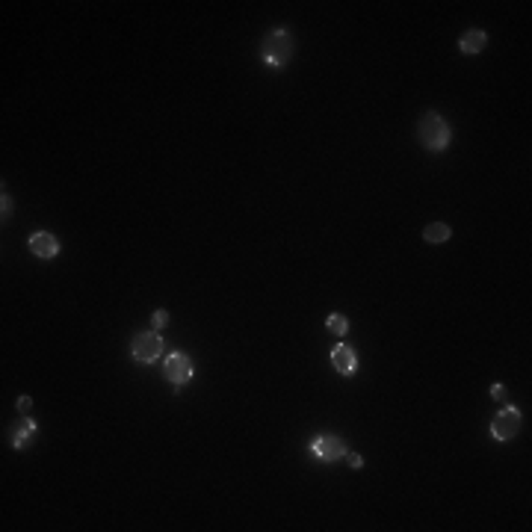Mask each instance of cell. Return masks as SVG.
<instances>
[{
	"mask_svg": "<svg viewBox=\"0 0 532 532\" xmlns=\"http://www.w3.org/2000/svg\"><path fill=\"white\" fill-rule=\"evenodd\" d=\"M293 47H296L293 33L284 30V27H275L264 39V54L261 56H264V63L269 68H284L293 59Z\"/></svg>",
	"mask_w": 532,
	"mask_h": 532,
	"instance_id": "6da1fadb",
	"label": "cell"
},
{
	"mask_svg": "<svg viewBox=\"0 0 532 532\" xmlns=\"http://www.w3.org/2000/svg\"><path fill=\"white\" fill-rule=\"evenodd\" d=\"M417 133H420V142H423L429 151H443V148L450 145V139H453L450 125L438 113H426L423 119H420Z\"/></svg>",
	"mask_w": 532,
	"mask_h": 532,
	"instance_id": "7a4b0ae2",
	"label": "cell"
},
{
	"mask_svg": "<svg viewBox=\"0 0 532 532\" xmlns=\"http://www.w3.org/2000/svg\"><path fill=\"white\" fill-rule=\"evenodd\" d=\"M130 352H133V361H139V364H154L157 358L163 355V337H160L157 331H139V334L133 337Z\"/></svg>",
	"mask_w": 532,
	"mask_h": 532,
	"instance_id": "3957f363",
	"label": "cell"
},
{
	"mask_svg": "<svg viewBox=\"0 0 532 532\" xmlns=\"http://www.w3.org/2000/svg\"><path fill=\"white\" fill-rule=\"evenodd\" d=\"M163 370H166V379L175 385L178 390L187 385V381L192 379V373H195V367H192V358L187 355V352H172L169 358H166V364H163Z\"/></svg>",
	"mask_w": 532,
	"mask_h": 532,
	"instance_id": "277c9868",
	"label": "cell"
},
{
	"mask_svg": "<svg viewBox=\"0 0 532 532\" xmlns=\"http://www.w3.org/2000/svg\"><path fill=\"white\" fill-rule=\"evenodd\" d=\"M517 432H521V411H517L515 405H506L503 411L494 417L491 435H494V441H512Z\"/></svg>",
	"mask_w": 532,
	"mask_h": 532,
	"instance_id": "5b68a950",
	"label": "cell"
},
{
	"mask_svg": "<svg viewBox=\"0 0 532 532\" xmlns=\"http://www.w3.org/2000/svg\"><path fill=\"white\" fill-rule=\"evenodd\" d=\"M311 455L319 462H337L346 455V443L340 438H331V435H319L311 441Z\"/></svg>",
	"mask_w": 532,
	"mask_h": 532,
	"instance_id": "8992f818",
	"label": "cell"
},
{
	"mask_svg": "<svg viewBox=\"0 0 532 532\" xmlns=\"http://www.w3.org/2000/svg\"><path fill=\"white\" fill-rule=\"evenodd\" d=\"M331 367L337 370L340 376H352L355 370H358V355L352 346H346V343H337L331 349Z\"/></svg>",
	"mask_w": 532,
	"mask_h": 532,
	"instance_id": "52a82bcc",
	"label": "cell"
},
{
	"mask_svg": "<svg viewBox=\"0 0 532 532\" xmlns=\"http://www.w3.org/2000/svg\"><path fill=\"white\" fill-rule=\"evenodd\" d=\"M30 252L36 257H42V261H51V257L59 254V240L54 237V234L39 231V234H33L30 237Z\"/></svg>",
	"mask_w": 532,
	"mask_h": 532,
	"instance_id": "ba28073f",
	"label": "cell"
},
{
	"mask_svg": "<svg viewBox=\"0 0 532 532\" xmlns=\"http://www.w3.org/2000/svg\"><path fill=\"white\" fill-rule=\"evenodd\" d=\"M485 45H488V33L485 30H467L459 39V51L467 54V56H473V54L485 51Z\"/></svg>",
	"mask_w": 532,
	"mask_h": 532,
	"instance_id": "9c48e42d",
	"label": "cell"
},
{
	"mask_svg": "<svg viewBox=\"0 0 532 532\" xmlns=\"http://www.w3.org/2000/svg\"><path fill=\"white\" fill-rule=\"evenodd\" d=\"M12 432H15V435H12V447H15V450H24V447H27V438L36 435V420L24 414V417L18 420V423H15V429H12Z\"/></svg>",
	"mask_w": 532,
	"mask_h": 532,
	"instance_id": "30bf717a",
	"label": "cell"
},
{
	"mask_svg": "<svg viewBox=\"0 0 532 532\" xmlns=\"http://www.w3.org/2000/svg\"><path fill=\"white\" fill-rule=\"evenodd\" d=\"M453 237V228L447 225V222H432V225L423 231V240L432 243V245H441V243H447Z\"/></svg>",
	"mask_w": 532,
	"mask_h": 532,
	"instance_id": "8fae6325",
	"label": "cell"
},
{
	"mask_svg": "<svg viewBox=\"0 0 532 532\" xmlns=\"http://www.w3.org/2000/svg\"><path fill=\"white\" fill-rule=\"evenodd\" d=\"M326 328L334 334V337H346V331H349V319H346V314H328Z\"/></svg>",
	"mask_w": 532,
	"mask_h": 532,
	"instance_id": "7c38bea8",
	"label": "cell"
},
{
	"mask_svg": "<svg viewBox=\"0 0 532 532\" xmlns=\"http://www.w3.org/2000/svg\"><path fill=\"white\" fill-rule=\"evenodd\" d=\"M169 323V314L163 311V307H160V311H154V328H163Z\"/></svg>",
	"mask_w": 532,
	"mask_h": 532,
	"instance_id": "4fadbf2b",
	"label": "cell"
},
{
	"mask_svg": "<svg viewBox=\"0 0 532 532\" xmlns=\"http://www.w3.org/2000/svg\"><path fill=\"white\" fill-rule=\"evenodd\" d=\"M491 397L497 400V402H503L506 400V385H500V381H497V385H491Z\"/></svg>",
	"mask_w": 532,
	"mask_h": 532,
	"instance_id": "5bb4252c",
	"label": "cell"
},
{
	"mask_svg": "<svg viewBox=\"0 0 532 532\" xmlns=\"http://www.w3.org/2000/svg\"><path fill=\"white\" fill-rule=\"evenodd\" d=\"M30 408H33V400H30V397H21V400H18V411H21V414H30Z\"/></svg>",
	"mask_w": 532,
	"mask_h": 532,
	"instance_id": "9a60e30c",
	"label": "cell"
},
{
	"mask_svg": "<svg viewBox=\"0 0 532 532\" xmlns=\"http://www.w3.org/2000/svg\"><path fill=\"white\" fill-rule=\"evenodd\" d=\"M346 462H349L352 467H361V464H364V459H361L358 453H346Z\"/></svg>",
	"mask_w": 532,
	"mask_h": 532,
	"instance_id": "2e32d148",
	"label": "cell"
},
{
	"mask_svg": "<svg viewBox=\"0 0 532 532\" xmlns=\"http://www.w3.org/2000/svg\"><path fill=\"white\" fill-rule=\"evenodd\" d=\"M9 210H12V202H9V195L3 192V219L9 216Z\"/></svg>",
	"mask_w": 532,
	"mask_h": 532,
	"instance_id": "e0dca14e",
	"label": "cell"
}]
</instances>
